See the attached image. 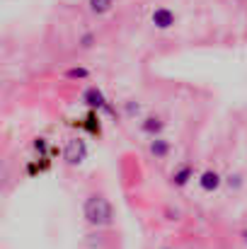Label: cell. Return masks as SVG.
<instances>
[{
    "label": "cell",
    "mask_w": 247,
    "mask_h": 249,
    "mask_svg": "<svg viewBox=\"0 0 247 249\" xmlns=\"http://www.w3.org/2000/svg\"><path fill=\"white\" fill-rule=\"evenodd\" d=\"M124 111H126L129 116H136V114L141 111V104H133V102H124Z\"/></svg>",
    "instance_id": "12"
},
{
    "label": "cell",
    "mask_w": 247,
    "mask_h": 249,
    "mask_svg": "<svg viewBox=\"0 0 247 249\" xmlns=\"http://www.w3.org/2000/svg\"><path fill=\"white\" fill-rule=\"evenodd\" d=\"M148 19H151V27H153V29L167 32V29H174V24H177V12H174L172 7H167V5H158V7L151 10Z\"/></svg>",
    "instance_id": "2"
},
{
    "label": "cell",
    "mask_w": 247,
    "mask_h": 249,
    "mask_svg": "<svg viewBox=\"0 0 247 249\" xmlns=\"http://www.w3.org/2000/svg\"><path fill=\"white\" fill-rule=\"evenodd\" d=\"M243 237H245V242H247V230H245V232H243Z\"/></svg>",
    "instance_id": "14"
},
{
    "label": "cell",
    "mask_w": 247,
    "mask_h": 249,
    "mask_svg": "<svg viewBox=\"0 0 247 249\" xmlns=\"http://www.w3.org/2000/svg\"><path fill=\"white\" fill-rule=\"evenodd\" d=\"M97 46V34L92 29H82L80 36H78V49L80 51H92Z\"/></svg>",
    "instance_id": "10"
},
{
    "label": "cell",
    "mask_w": 247,
    "mask_h": 249,
    "mask_svg": "<svg viewBox=\"0 0 247 249\" xmlns=\"http://www.w3.org/2000/svg\"><path fill=\"white\" fill-rule=\"evenodd\" d=\"M82 215L92 228H107L114 223V206L102 194H90L82 203Z\"/></svg>",
    "instance_id": "1"
},
{
    "label": "cell",
    "mask_w": 247,
    "mask_h": 249,
    "mask_svg": "<svg viewBox=\"0 0 247 249\" xmlns=\"http://www.w3.org/2000/svg\"><path fill=\"white\" fill-rule=\"evenodd\" d=\"M226 181H228L230 189H240V186H243V177H240V174H230Z\"/></svg>",
    "instance_id": "13"
},
{
    "label": "cell",
    "mask_w": 247,
    "mask_h": 249,
    "mask_svg": "<svg viewBox=\"0 0 247 249\" xmlns=\"http://www.w3.org/2000/svg\"><path fill=\"white\" fill-rule=\"evenodd\" d=\"M82 102H85L90 109H95V111L116 114V111H114V107L109 104V99L104 97V92H102L99 87H87V89H85V94H82Z\"/></svg>",
    "instance_id": "4"
},
{
    "label": "cell",
    "mask_w": 247,
    "mask_h": 249,
    "mask_svg": "<svg viewBox=\"0 0 247 249\" xmlns=\"http://www.w3.org/2000/svg\"><path fill=\"white\" fill-rule=\"evenodd\" d=\"M85 7L92 17H107L114 10V0H85Z\"/></svg>",
    "instance_id": "6"
},
{
    "label": "cell",
    "mask_w": 247,
    "mask_h": 249,
    "mask_svg": "<svg viewBox=\"0 0 247 249\" xmlns=\"http://www.w3.org/2000/svg\"><path fill=\"white\" fill-rule=\"evenodd\" d=\"M63 75H66L68 80H87V78H90V71L82 68V66H73V68H68Z\"/></svg>",
    "instance_id": "11"
},
{
    "label": "cell",
    "mask_w": 247,
    "mask_h": 249,
    "mask_svg": "<svg viewBox=\"0 0 247 249\" xmlns=\"http://www.w3.org/2000/svg\"><path fill=\"white\" fill-rule=\"evenodd\" d=\"M148 150H151V155L155 158V160H165L167 155H170V141L163 138V136H158V138H151V145H148Z\"/></svg>",
    "instance_id": "8"
},
{
    "label": "cell",
    "mask_w": 247,
    "mask_h": 249,
    "mask_svg": "<svg viewBox=\"0 0 247 249\" xmlns=\"http://www.w3.org/2000/svg\"><path fill=\"white\" fill-rule=\"evenodd\" d=\"M163 128H165V121L160 116H146L143 124H141V131H143L146 136H151V138H158Z\"/></svg>",
    "instance_id": "7"
},
{
    "label": "cell",
    "mask_w": 247,
    "mask_h": 249,
    "mask_svg": "<svg viewBox=\"0 0 247 249\" xmlns=\"http://www.w3.org/2000/svg\"><path fill=\"white\" fill-rule=\"evenodd\" d=\"M221 184H223V177H221L216 169H206V172L199 174V186H201L206 194H213Z\"/></svg>",
    "instance_id": "5"
},
{
    "label": "cell",
    "mask_w": 247,
    "mask_h": 249,
    "mask_svg": "<svg viewBox=\"0 0 247 249\" xmlns=\"http://www.w3.org/2000/svg\"><path fill=\"white\" fill-rule=\"evenodd\" d=\"M63 160H66V165L71 167L82 165L87 160V143L82 138H71L66 143V148H63Z\"/></svg>",
    "instance_id": "3"
},
{
    "label": "cell",
    "mask_w": 247,
    "mask_h": 249,
    "mask_svg": "<svg viewBox=\"0 0 247 249\" xmlns=\"http://www.w3.org/2000/svg\"><path fill=\"white\" fill-rule=\"evenodd\" d=\"M194 179V167L191 165H179L172 172V184L174 186H187Z\"/></svg>",
    "instance_id": "9"
}]
</instances>
